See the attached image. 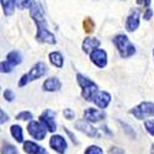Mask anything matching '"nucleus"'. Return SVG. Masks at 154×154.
<instances>
[{"label":"nucleus","instance_id":"6e6552de","mask_svg":"<svg viewBox=\"0 0 154 154\" xmlns=\"http://www.w3.org/2000/svg\"><path fill=\"white\" fill-rule=\"evenodd\" d=\"M89 56H90L91 62L95 64L96 67H99V68H105V67L107 66V53L105 52L104 49L96 48V49H94Z\"/></svg>","mask_w":154,"mask_h":154},{"label":"nucleus","instance_id":"f3484780","mask_svg":"<svg viewBox=\"0 0 154 154\" xmlns=\"http://www.w3.org/2000/svg\"><path fill=\"white\" fill-rule=\"evenodd\" d=\"M49 60H51V63H52L53 66L57 67V68H62V67H63L64 58H63V56H62L59 52H51V53H49Z\"/></svg>","mask_w":154,"mask_h":154},{"label":"nucleus","instance_id":"9d476101","mask_svg":"<svg viewBox=\"0 0 154 154\" xmlns=\"http://www.w3.org/2000/svg\"><path fill=\"white\" fill-rule=\"evenodd\" d=\"M94 104L100 109H106L111 101V95L106 91H97L93 97Z\"/></svg>","mask_w":154,"mask_h":154},{"label":"nucleus","instance_id":"7c9ffc66","mask_svg":"<svg viewBox=\"0 0 154 154\" xmlns=\"http://www.w3.org/2000/svg\"><path fill=\"white\" fill-rule=\"evenodd\" d=\"M138 5H143V6H149L150 5V0H137Z\"/></svg>","mask_w":154,"mask_h":154},{"label":"nucleus","instance_id":"f704fd0d","mask_svg":"<svg viewBox=\"0 0 154 154\" xmlns=\"http://www.w3.org/2000/svg\"><path fill=\"white\" fill-rule=\"evenodd\" d=\"M150 154H154V144L152 146V150H150Z\"/></svg>","mask_w":154,"mask_h":154},{"label":"nucleus","instance_id":"c756f323","mask_svg":"<svg viewBox=\"0 0 154 154\" xmlns=\"http://www.w3.org/2000/svg\"><path fill=\"white\" fill-rule=\"evenodd\" d=\"M153 16V10L152 9H147L143 14V19L144 20H150V17Z\"/></svg>","mask_w":154,"mask_h":154},{"label":"nucleus","instance_id":"7ed1b4c3","mask_svg":"<svg viewBox=\"0 0 154 154\" xmlns=\"http://www.w3.org/2000/svg\"><path fill=\"white\" fill-rule=\"evenodd\" d=\"M46 73H47V66L43 62H38L30 69V72L27 74H23L21 76V79L19 80V86L22 88L25 85H27L30 82L40 79L41 76H43Z\"/></svg>","mask_w":154,"mask_h":154},{"label":"nucleus","instance_id":"2f4dec72","mask_svg":"<svg viewBox=\"0 0 154 154\" xmlns=\"http://www.w3.org/2000/svg\"><path fill=\"white\" fill-rule=\"evenodd\" d=\"M111 154H123V150L120 148H113L111 149Z\"/></svg>","mask_w":154,"mask_h":154},{"label":"nucleus","instance_id":"a878e982","mask_svg":"<svg viewBox=\"0 0 154 154\" xmlns=\"http://www.w3.org/2000/svg\"><path fill=\"white\" fill-rule=\"evenodd\" d=\"M12 68H14V66H12L11 63H9L8 60L2 62V72L3 73H10L12 70Z\"/></svg>","mask_w":154,"mask_h":154},{"label":"nucleus","instance_id":"9b49d317","mask_svg":"<svg viewBox=\"0 0 154 154\" xmlns=\"http://www.w3.org/2000/svg\"><path fill=\"white\" fill-rule=\"evenodd\" d=\"M84 117L89 122H99L105 119V113H104V111H100L97 109L89 107L84 111Z\"/></svg>","mask_w":154,"mask_h":154},{"label":"nucleus","instance_id":"cd10ccee","mask_svg":"<svg viewBox=\"0 0 154 154\" xmlns=\"http://www.w3.org/2000/svg\"><path fill=\"white\" fill-rule=\"evenodd\" d=\"M4 97H5V100L6 101H12L15 99V94L12 93V90H10V89H6V90L4 91Z\"/></svg>","mask_w":154,"mask_h":154},{"label":"nucleus","instance_id":"f257e3e1","mask_svg":"<svg viewBox=\"0 0 154 154\" xmlns=\"http://www.w3.org/2000/svg\"><path fill=\"white\" fill-rule=\"evenodd\" d=\"M30 16L33 19V21L36 23V27H37L36 40L38 42H42V43L56 45V42H57L56 37L48 30L47 21H46L45 14H43V9L37 2H32L31 6H30Z\"/></svg>","mask_w":154,"mask_h":154},{"label":"nucleus","instance_id":"b1692460","mask_svg":"<svg viewBox=\"0 0 154 154\" xmlns=\"http://www.w3.org/2000/svg\"><path fill=\"white\" fill-rule=\"evenodd\" d=\"M85 154H104V152L97 146H91L85 150Z\"/></svg>","mask_w":154,"mask_h":154},{"label":"nucleus","instance_id":"412c9836","mask_svg":"<svg viewBox=\"0 0 154 154\" xmlns=\"http://www.w3.org/2000/svg\"><path fill=\"white\" fill-rule=\"evenodd\" d=\"M12 3H14V6L17 8L19 10H25V9H30L32 2L31 0H12Z\"/></svg>","mask_w":154,"mask_h":154},{"label":"nucleus","instance_id":"dca6fc26","mask_svg":"<svg viewBox=\"0 0 154 154\" xmlns=\"http://www.w3.org/2000/svg\"><path fill=\"white\" fill-rule=\"evenodd\" d=\"M6 60L9 63H11L14 67H16V66H19V64L22 62L21 53L19 52V51H11V52H9L8 56H6Z\"/></svg>","mask_w":154,"mask_h":154},{"label":"nucleus","instance_id":"0eeeda50","mask_svg":"<svg viewBox=\"0 0 154 154\" xmlns=\"http://www.w3.org/2000/svg\"><path fill=\"white\" fill-rule=\"evenodd\" d=\"M54 117H56V113L52 110H46L40 116V122L47 128L49 132H54L57 130V125H56Z\"/></svg>","mask_w":154,"mask_h":154},{"label":"nucleus","instance_id":"ddd939ff","mask_svg":"<svg viewBox=\"0 0 154 154\" xmlns=\"http://www.w3.org/2000/svg\"><path fill=\"white\" fill-rule=\"evenodd\" d=\"M49 144L51 147H52L56 152L58 153H64L67 149V142H66V139H64L62 136H53L52 138H51L49 140Z\"/></svg>","mask_w":154,"mask_h":154},{"label":"nucleus","instance_id":"423d86ee","mask_svg":"<svg viewBox=\"0 0 154 154\" xmlns=\"http://www.w3.org/2000/svg\"><path fill=\"white\" fill-rule=\"evenodd\" d=\"M27 131L35 139H43L46 137V133L48 130H46V127L41 122L31 121L27 126Z\"/></svg>","mask_w":154,"mask_h":154},{"label":"nucleus","instance_id":"1a4fd4ad","mask_svg":"<svg viewBox=\"0 0 154 154\" xmlns=\"http://www.w3.org/2000/svg\"><path fill=\"white\" fill-rule=\"evenodd\" d=\"M139 17H140V11L138 9H133L126 20V30L130 32L136 31L139 26Z\"/></svg>","mask_w":154,"mask_h":154},{"label":"nucleus","instance_id":"bb28decb","mask_svg":"<svg viewBox=\"0 0 154 154\" xmlns=\"http://www.w3.org/2000/svg\"><path fill=\"white\" fill-rule=\"evenodd\" d=\"M3 154H17V150H16L15 147H12L10 144H6L3 148Z\"/></svg>","mask_w":154,"mask_h":154},{"label":"nucleus","instance_id":"aec40b11","mask_svg":"<svg viewBox=\"0 0 154 154\" xmlns=\"http://www.w3.org/2000/svg\"><path fill=\"white\" fill-rule=\"evenodd\" d=\"M2 6H3V10H4V14L6 16L12 15V12H14V8H15L12 0H2Z\"/></svg>","mask_w":154,"mask_h":154},{"label":"nucleus","instance_id":"6ab92c4d","mask_svg":"<svg viewBox=\"0 0 154 154\" xmlns=\"http://www.w3.org/2000/svg\"><path fill=\"white\" fill-rule=\"evenodd\" d=\"M10 131H11L12 137H14V138L17 140L19 143H21L22 140H23V136H22V128H21L19 125H14V126H11Z\"/></svg>","mask_w":154,"mask_h":154},{"label":"nucleus","instance_id":"39448f33","mask_svg":"<svg viewBox=\"0 0 154 154\" xmlns=\"http://www.w3.org/2000/svg\"><path fill=\"white\" fill-rule=\"evenodd\" d=\"M130 113L133 115L137 120L147 119L148 116H152V115L154 116V104L153 102L144 101L142 104H139L138 106L133 107L132 110H130Z\"/></svg>","mask_w":154,"mask_h":154},{"label":"nucleus","instance_id":"c9c22d12","mask_svg":"<svg viewBox=\"0 0 154 154\" xmlns=\"http://www.w3.org/2000/svg\"><path fill=\"white\" fill-rule=\"evenodd\" d=\"M153 57H154V48H153Z\"/></svg>","mask_w":154,"mask_h":154},{"label":"nucleus","instance_id":"a211bd4d","mask_svg":"<svg viewBox=\"0 0 154 154\" xmlns=\"http://www.w3.org/2000/svg\"><path fill=\"white\" fill-rule=\"evenodd\" d=\"M40 146L36 144L35 142H31V140H26L23 144V150L27 154H37V152L40 150Z\"/></svg>","mask_w":154,"mask_h":154},{"label":"nucleus","instance_id":"f03ea898","mask_svg":"<svg viewBox=\"0 0 154 154\" xmlns=\"http://www.w3.org/2000/svg\"><path fill=\"white\" fill-rule=\"evenodd\" d=\"M112 42L116 46V49L119 51V53L122 58H130L136 53V47L131 43V41L128 40V37L123 33L116 35L113 37Z\"/></svg>","mask_w":154,"mask_h":154},{"label":"nucleus","instance_id":"393cba45","mask_svg":"<svg viewBox=\"0 0 154 154\" xmlns=\"http://www.w3.org/2000/svg\"><path fill=\"white\" fill-rule=\"evenodd\" d=\"M144 127H146V130L148 131L149 134L154 136V120H147L144 122Z\"/></svg>","mask_w":154,"mask_h":154},{"label":"nucleus","instance_id":"72a5a7b5","mask_svg":"<svg viewBox=\"0 0 154 154\" xmlns=\"http://www.w3.org/2000/svg\"><path fill=\"white\" fill-rule=\"evenodd\" d=\"M37 154H48V152H47L45 148H42V147H41V148H40V150L37 152Z\"/></svg>","mask_w":154,"mask_h":154},{"label":"nucleus","instance_id":"20e7f679","mask_svg":"<svg viewBox=\"0 0 154 154\" xmlns=\"http://www.w3.org/2000/svg\"><path fill=\"white\" fill-rule=\"evenodd\" d=\"M76 79H78V83L82 88V96L86 100V101H93L94 95L99 91L97 90V85L91 82L89 78L84 76L83 74H76Z\"/></svg>","mask_w":154,"mask_h":154},{"label":"nucleus","instance_id":"4468645a","mask_svg":"<svg viewBox=\"0 0 154 154\" xmlns=\"http://www.w3.org/2000/svg\"><path fill=\"white\" fill-rule=\"evenodd\" d=\"M99 46H100V41L97 40V38H95V37H86V38H84L82 47H83L84 53L90 54L94 49L99 48Z\"/></svg>","mask_w":154,"mask_h":154},{"label":"nucleus","instance_id":"473e14b6","mask_svg":"<svg viewBox=\"0 0 154 154\" xmlns=\"http://www.w3.org/2000/svg\"><path fill=\"white\" fill-rule=\"evenodd\" d=\"M0 113H2V125H3L4 122H6V121H8V115H6V113H4V111H3V110L0 111Z\"/></svg>","mask_w":154,"mask_h":154},{"label":"nucleus","instance_id":"c85d7f7f","mask_svg":"<svg viewBox=\"0 0 154 154\" xmlns=\"http://www.w3.org/2000/svg\"><path fill=\"white\" fill-rule=\"evenodd\" d=\"M63 115H64V117L68 119V120H72V119H74V116H75L74 111L70 110V109H66V110L63 111Z\"/></svg>","mask_w":154,"mask_h":154},{"label":"nucleus","instance_id":"2eb2a0df","mask_svg":"<svg viewBox=\"0 0 154 154\" xmlns=\"http://www.w3.org/2000/svg\"><path fill=\"white\" fill-rule=\"evenodd\" d=\"M60 86H62V84H60V82H59L58 78H48V79L43 83V85H42L43 90H45V91H48V93L58 91L59 89H60Z\"/></svg>","mask_w":154,"mask_h":154},{"label":"nucleus","instance_id":"4be33fe9","mask_svg":"<svg viewBox=\"0 0 154 154\" xmlns=\"http://www.w3.org/2000/svg\"><path fill=\"white\" fill-rule=\"evenodd\" d=\"M83 26H84V30L86 32H91L94 30V27H95V23H94V21L91 19H86L83 22Z\"/></svg>","mask_w":154,"mask_h":154},{"label":"nucleus","instance_id":"5701e85b","mask_svg":"<svg viewBox=\"0 0 154 154\" xmlns=\"http://www.w3.org/2000/svg\"><path fill=\"white\" fill-rule=\"evenodd\" d=\"M31 119H32V113L29 111H22L16 116V120H23V121H29Z\"/></svg>","mask_w":154,"mask_h":154},{"label":"nucleus","instance_id":"f8f14e48","mask_svg":"<svg viewBox=\"0 0 154 154\" xmlns=\"http://www.w3.org/2000/svg\"><path fill=\"white\" fill-rule=\"evenodd\" d=\"M75 127L78 128L79 131L86 133L89 137H96V136H97L96 128H94L90 123L86 122L85 120H79V121H76V122H75Z\"/></svg>","mask_w":154,"mask_h":154}]
</instances>
